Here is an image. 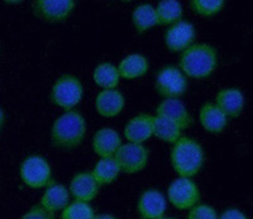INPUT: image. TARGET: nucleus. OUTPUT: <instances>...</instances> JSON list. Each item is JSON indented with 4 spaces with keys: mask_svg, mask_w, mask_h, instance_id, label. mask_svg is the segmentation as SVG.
Listing matches in <instances>:
<instances>
[{
    "mask_svg": "<svg viewBox=\"0 0 253 219\" xmlns=\"http://www.w3.org/2000/svg\"><path fill=\"white\" fill-rule=\"evenodd\" d=\"M20 179L32 189L47 187L53 182L52 170L48 161L40 155L28 156L19 169Z\"/></svg>",
    "mask_w": 253,
    "mask_h": 219,
    "instance_id": "obj_5",
    "label": "nucleus"
},
{
    "mask_svg": "<svg viewBox=\"0 0 253 219\" xmlns=\"http://www.w3.org/2000/svg\"><path fill=\"white\" fill-rule=\"evenodd\" d=\"M150 70V62L146 58V56L141 53H130L126 56L123 60L119 62L118 71L121 79L126 80H134L144 76Z\"/></svg>",
    "mask_w": 253,
    "mask_h": 219,
    "instance_id": "obj_20",
    "label": "nucleus"
},
{
    "mask_svg": "<svg viewBox=\"0 0 253 219\" xmlns=\"http://www.w3.org/2000/svg\"><path fill=\"white\" fill-rule=\"evenodd\" d=\"M126 105V98L119 90H103L95 98L96 112L104 118H113L121 114Z\"/></svg>",
    "mask_w": 253,
    "mask_h": 219,
    "instance_id": "obj_15",
    "label": "nucleus"
},
{
    "mask_svg": "<svg viewBox=\"0 0 253 219\" xmlns=\"http://www.w3.org/2000/svg\"><path fill=\"white\" fill-rule=\"evenodd\" d=\"M186 219H219L216 211L208 204H196L189 211Z\"/></svg>",
    "mask_w": 253,
    "mask_h": 219,
    "instance_id": "obj_28",
    "label": "nucleus"
},
{
    "mask_svg": "<svg viewBox=\"0 0 253 219\" xmlns=\"http://www.w3.org/2000/svg\"><path fill=\"white\" fill-rule=\"evenodd\" d=\"M218 53L208 44H194L182 52L180 70L186 78L207 79L216 69Z\"/></svg>",
    "mask_w": 253,
    "mask_h": 219,
    "instance_id": "obj_2",
    "label": "nucleus"
},
{
    "mask_svg": "<svg viewBox=\"0 0 253 219\" xmlns=\"http://www.w3.org/2000/svg\"><path fill=\"white\" fill-rule=\"evenodd\" d=\"M215 105L228 118H238L245 109V95L237 88L223 89L216 94Z\"/></svg>",
    "mask_w": 253,
    "mask_h": 219,
    "instance_id": "obj_16",
    "label": "nucleus"
},
{
    "mask_svg": "<svg viewBox=\"0 0 253 219\" xmlns=\"http://www.w3.org/2000/svg\"><path fill=\"white\" fill-rule=\"evenodd\" d=\"M4 122H5V114H4L3 109H1V108H0V128L3 127Z\"/></svg>",
    "mask_w": 253,
    "mask_h": 219,
    "instance_id": "obj_32",
    "label": "nucleus"
},
{
    "mask_svg": "<svg viewBox=\"0 0 253 219\" xmlns=\"http://www.w3.org/2000/svg\"><path fill=\"white\" fill-rule=\"evenodd\" d=\"M181 128L173 122L161 116L153 117V135L164 142L176 143L181 138Z\"/></svg>",
    "mask_w": 253,
    "mask_h": 219,
    "instance_id": "obj_25",
    "label": "nucleus"
},
{
    "mask_svg": "<svg viewBox=\"0 0 253 219\" xmlns=\"http://www.w3.org/2000/svg\"><path fill=\"white\" fill-rule=\"evenodd\" d=\"M199 121L207 132L220 133L227 127L228 117L216 107L215 103H205L199 112Z\"/></svg>",
    "mask_w": 253,
    "mask_h": 219,
    "instance_id": "obj_19",
    "label": "nucleus"
},
{
    "mask_svg": "<svg viewBox=\"0 0 253 219\" xmlns=\"http://www.w3.org/2000/svg\"><path fill=\"white\" fill-rule=\"evenodd\" d=\"M94 83L104 90H112L118 87L121 81L118 67L109 62H101L92 72Z\"/></svg>",
    "mask_w": 253,
    "mask_h": 219,
    "instance_id": "obj_21",
    "label": "nucleus"
},
{
    "mask_svg": "<svg viewBox=\"0 0 253 219\" xmlns=\"http://www.w3.org/2000/svg\"><path fill=\"white\" fill-rule=\"evenodd\" d=\"M19 219H56V217L55 213L48 212L41 204H36L28 212H26Z\"/></svg>",
    "mask_w": 253,
    "mask_h": 219,
    "instance_id": "obj_29",
    "label": "nucleus"
},
{
    "mask_svg": "<svg viewBox=\"0 0 253 219\" xmlns=\"http://www.w3.org/2000/svg\"><path fill=\"white\" fill-rule=\"evenodd\" d=\"M169 202L180 211L191 209L199 204L200 200V190L198 185L189 177H178L173 180L167 189Z\"/></svg>",
    "mask_w": 253,
    "mask_h": 219,
    "instance_id": "obj_7",
    "label": "nucleus"
},
{
    "mask_svg": "<svg viewBox=\"0 0 253 219\" xmlns=\"http://www.w3.org/2000/svg\"><path fill=\"white\" fill-rule=\"evenodd\" d=\"M95 216L89 203L74 202L63 209L61 219H94Z\"/></svg>",
    "mask_w": 253,
    "mask_h": 219,
    "instance_id": "obj_26",
    "label": "nucleus"
},
{
    "mask_svg": "<svg viewBox=\"0 0 253 219\" xmlns=\"http://www.w3.org/2000/svg\"><path fill=\"white\" fill-rule=\"evenodd\" d=\"M219 219H248L245 213H242L241 211L236 209V208H230L221 213Z\"/></svg>",
    "mask_w": 253,
    "mask_h": 219,
    "instance_id": "obj_30",
    "label": "nucleus"
},
{
    "mask_svg": "<svg viewBox=\"0 0 253 219\" xmlns=\"http://www.w3.org/2000/svg\"><path fill=\"white\" fill-rule=\"evenodd\" d=\"M70 191L65 185L52 182L46 187L43 195L41 198L40 204L51 213L62 212L70 204Z\"/></svg>",
    "mask_w": 253,
    "mask_h": 219,
    "instance_id": "obj_17",
    "label": "nucleus"
},
{
    "mask_svg": "<svg viewBox=\"0 0 253 219\" xmlns=\"http://www.w3.org/2000/svg\"><path fill=\"white\" fill-rule=\"evenodd\" d=\"M91 174L101 186V185H108L115 181L121 174V170H119V166L114 157H101L95 164V168Z\"/></svg>",
    "mask_w": 253,
    "mask_h": 219,
    "instance_id": "obj_23",
    "label": "nucleus"
},
{
    "mask_svg": "<svg viewBox=\"0 0 253 219\" xmlns=\"http://www.w3.org/2000/svg\"><path fill=\"white\" fill-rule=\"evenodd\" d=\"M190 6L202 17H213L224 8L223 0H191Z\"/></svg>",
    "mask_w": 253,
    "mask_h": 219,
    "instance_id": "obj_27",
    "label": "nucleus"
},
{
    "mask_svg": "<svg viewBox=\"0 0 253 219\" xmlns=\"http://www.w3.org/2000/svg\"><path fill=\"white\" fill-rule=\"evenodd\" d=\"M155 89L165 99H180L187 89L186 76L178 67L166 65L156 74Z\"/></svg>",
    "mask_w": 253,
    "mask_h": 219,
    "instance_id": "obj_6",
    "label": "nucleus"
},
{
    "mask_svg": "<svg viewBox=\"0 0 253 219\" xmlns=\"http://www.w3.org/2000/svg\"><path fill=\"white\" fill-rule=\"evenodd\" d=\"M195 40V27L187 20H180L172 24L165 32V44L171 52H184L194 44Z\"/></svg>",
    "mask_w": 253,
    "mask_h": 219,
    "instance_id": "obj_10",
    "label": "nucleus"
},
{
    "mask_svg": "<svg viewBox=\"0 0 253 219\" xmlns=\"http://www.w3.org/2000/svg\"><path fill=\"white\" fill-rule=\"evenodd\" d=\"M132 22L134 29L138 33H144L158 26L156 8L151 4H141L133 10Z\"/></svg>",
    "mask_w": 253,
    "mask_h": 219,
    "instance_id": "obj_22",
    "label": "nucleus"
},
{
    "mask_svg": "<svg viewBox=\"0 0 253 219\" xmlns=\"http://www.w3.org/2000/svg\"><path fill=\"white\" fill-rule=\"evenodd\" d=\"M156 14H157L158 24H172L180 22L184 15V9L180 1L176 0H162L156 6Z\"/></svg>",
    "mask_w": 253,
    "mask_h": 219,
    "instance_id": "obj_24",
    "label": "nucleus"
},
{
    "mask_svg": "<svg viewBox=\"0 0 253 219\" xmlns=\"http://www.w3.org/2000/svg\"><path fill=\"white\" fill-rule=\"evenodd\" d=\"M99 189L100 185L91 173H79L71 179L69 191L75 202L90 203L96 198Z\"/></svg>",
    "mask_w": 253,
    "mask_h": 219,
    "instance_id": "obj_12",
    "label": "nucleus"
},
{
    "mask_svg": "<svg viewBox=\"0 0 253 219\" xmlns=\"http://www.w3.org/2000/svg\"><path fill=\"white\" fill-rule=\"evenodd\" d=\"M84 88L80 79L71 74H65L55 81L51 89V101L63 110L70 112L81 101Z\"/></svg>",
    "mask_w": 253,
    "mask_h": 219,
    "instance_id": "obj_4",
    "label": "nucleus"
},
{
    "mask_svg": "<svg viewBox=\"0 0 253 219\" xmlns=\"http://www.w3.org/2000/svg\"><path fill=\"white\" fill-rule=\"evenodd\" d=\"M113 157L118 164L121 173L137 174L147 166L150 152L143 144L128 142L126 144H122Z\"/></svg>",
    "mask_w": 253,
    "mask_h": 219,
    "instance_id": "obj_8",
    "label": "nucleus"
},
{
    "mask_svg": "<svg viewBox=\"0 0 253 219\" xmlns=\"http://www.w3.org/2000/svg\"><path fill=\"white\" fill-rule=\"evenodd\" d=\"M167 202L164 194L156 189L143 191L137 203V213L141 219H160L165 217Z\"/></svg>",
    "mask_w": 253,
    "mask_h": 219,
    "instance_id": "obj_11",
    "label": "nucleus"
},
{
    "mask_svg": "<svg viewBox=\"0 0 253 219\" xmlns=\"http://www.w3.org/2000/svg\"><path fill=\"white\" fill-rule=\"evenodd\" d=\"M153 135V117L141 113L128 121L124 127V137L129 143L142 144Z\"/></svg>",
    "mask_w": 253,
    "mask_h": 219,
    "instance_id": "obj_13",
    "label": "nucleus"
},
{
    "mask_svg": "<svg viewBox=\"0 0 253 219\" xmlns=\"http://www.w3.org/2000/svg\"><path fill=\"white\" fill-rule=\"evenodd\" d=\"M156 113L157 116H161L176 123L181 130L191 127L194 123L193 117L180 99H165L162 103L158 104Z\"/></svg>",
    "mask_w": 253,
    "mask_h": 219,
    "instance_id": "obj_14",
    "label": "nucleus"
},
{
    "mask_svg": "<svg viewBox=\"0 0 253 219\" xmlns=\"http://www.w3.org/2000/svg\"><path fill=\"white\" fill-rule=\"evenodd\" d=\"M86 134V122L76 110L65 112L55 121L51 130V141L60 150L71 151L80 146Z\"/></svg>",
    "mask_w": 253,
    "mask_h": 219,
    "instance_id": "obj_1",
    "label": "nucleus"
},
{
    "mask_svg": "<svg viewBox=\"0 0 253 219\" xmlns=\"http://www.w3.org/2000/svg\"><path fill=\"white\" fill-rule=\"evenodd\" d=\"M94 219H118V218L112 216V214H98V216H95Z\"/></svg>",
    "mask_w": 253,
    "mask_h": 219,
    "instance_id": "obj_31",
    "label": "nucleus"
},
{
    "mask_svg": "<svg viewBox=\"0 0 253 219\" xmlns=\"http://www.w3.org/2000/svg\"><path fill=\"white\" fill-rule=\"evenodd\" d=\"M75 6V0H37L32 8L37 18L49 23H57L67 19Z\"/></svg>",
    "mask_w": 253,
    "mask_h": 219,
    "instance_id": "obj_9",
    "label": "nucleus"
},
{
    "mask_svg": "<svg viewBox=\"0 0 253 219\" xmlns=\"http://www.w3.org/2000/svg\"><path fill=\"white\" fill-rule=\"evenodd\" d=\"M160 219H175V218H170V217H162V218Z\"/></svg>",
    "mask_w": 253,
    "mask_h": 219,
    "instance_id": "obj_33",
    "label": "nucleus"
},
{
    "mask_svg": "<svg viewBox=\"0 0 253 219\" xmlns=\"http://www.w3.org/2000/svg\"><path fill=\"white\" fill-rule=\"evenodd\" d=\"M205 155L202 144L190 137H181L171 150V165L180 177H191L202 170Z\"/></svg>",
    "mask_w": 253,
    "mask_h": 219,
    "instance_id": "obj_3",
    "label": "nucleus"
},
{
    "mask_svg": "<svg viewBox=\"0 0 253 219\" xmlns=\"http://www.w3.org/2000/svg\"><path fill=\"white\" fill-rule=\"evenodd\" d=\"M121 146V135L112 128H101L92 137V150L100 157H113Z\"/></svg>",
    "mask_w": 253,
    "mask_h": 219,
    "instance_id": "obj_18",
    "label": "nucleus"
}]
</instances>
